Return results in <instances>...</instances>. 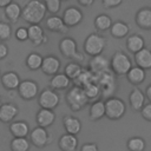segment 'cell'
Listing matches in <instances>:
<instances>
[{
	"label": "cell",
	"instance_id": "29",
	"mask_svg": "<svg viewBox=\"0 0 151 151\" xmlns=\"http://www.w3.org/2000/svg\"><path fill=\"white\" fill-rule=\"evenodd\" d=\"M5 15L9 22L15 24V22H18V20L22 15V8L18 2L13 1L5 7Z\"/></svg>",
	"mask_w": 151,
	"mask_h": 151
},
{
	"label": "cell",
	"instance_id": "9",
	"mask_svg": "<svg viewBox=\"0 0 151 151\" xmlns=\"http://www.w3.org/2000/svg\"><path fill=\"white\" fill-rule=\"evenodd\" d=\"M18 93L20 98H22L24 100H32L37 96H39L40 92H39V86L37 81L31 79H25V80H21L18 87Z\"/></svg>",
	"mask_w": 151,
	"mask_h": 151
},
{
	"label": "cell",
	"instance_id": "25",
	"mask_svg": "<svg viewBox=\"0 0 151 151\" xmlns=\"http://www.w3.org/2000/svg\"><path fill=\"white\" fill-rule=\"evenodd\" d=\"M9 132L13 137H27L31 132L29 125L25 120H17L9 124Z\"/></svg>",
	"mask_w": 151,
	"mask_h": 151
},
{
	"label": "cell",
	"instance_id": "38",
	"mask_svg": "<svg viewBox=\"0 0 151 151\" xmlns=\"http://www.w3.org/2000/svg\"><path fill=\"white\" fill-rule=\"evenodd\" d=\"M12 35V27L9 24L5 21H0V40L6 41L11 38Z\"/></svg>",
	"mask_w": 151,
	"mask_h": 151
},
{
	"label": "cell",
	"instance_id": "8",
	"mask_svg": "<svg viewBox=\"0 0 151 151\" xmlns=\"http://www.w3.org/2000/svg\"><path fill=\"white\" fill-rule=\"evenodd\" d=\"M60 103V97L53 88H44L38 96V104L42 109L54 110Z\"/></svg>",
	"mask_w": 151,
	"mask_h": 151
},
{
	"label": "cell",
	"instance_id": "26",
	"mask_svg": "<svg viewBox=\"0 0 151 151\" xmlns=\"http://www.w3.org/2000/svg\"><path fill=\"white\" fill-rule=\"evenodd\" d=\"M63 125L67 133L78 134L81 131V122L74 116H65L63 118Z\"/></svg>",
	"mask_w": 151,
	"mask_h": 151
},
{
	"label": "cell",
	"instance_id": "7",
	"mask_svg": "<svg viewBox=\"0 0 151 151\" xmlns=\"http://www.w3.org/2000/svg\"><path fill=\"white\" fill-rule=\"evenodd\" d=\"M105 109H106V114L111 120H118L120 119L125 112H126V105L123 99L118 97H109L105 100Z\"/></svg>",
	"mask_w": 151,
	"mask_h": 151
},
{
	"label": "cell",
	"instance_id": "18",
	"mask_svg": "<svg viewBox=\"0 0 151 151\" xmlns=\"http://www.w3.org/2000/svg\"><path fill=\"white\" fill-rule=\"evenodd\" d=\"M0 80H1V85L4 86V88H6L8 91L18 90V87H19V85L21 83L19 74L17 72H14V71L5 72L4 74H1Z\"/></svg>",
	"mask_w": 151,
	"mask_h": 151
},
{
	"label": "cell",
	"instance_id": "44",
	"mask_svg": "<svg viewBox=\"0 0 151 151\" xmlns=\"http://www.w3.org/2000/svg\"><path fill=\"white\" fill-rule=\"evenodd\" d=\"M8 55V46L4 42H0V60L5 59Z\"/></svg>",
	"mask_w": 151,
	"mask_h": 151
},
{
	"label": "cell",
	"instance_id": "1",
	"mask_svg": "<svg viewBox=\"0 0 151 151\" xmlns=\"http://www.w3.org/2000/svg\"><path fill=\"white\" fill-rule=\"evenodd\" d=\"M47 12L46 5L42 0H29L22 8L21 18L29 25L40 24Z\"/></svg>",
	"mask_w": 151,
	"mask_h": 151
},
{
	"label": "cell",
	"instance_id": "4",
	"mask_svg": "<svg viewBox=\"0 0 151 151\" xmlns=\"http://www.w3.org/2000/svg\"><path fill=\"white\" fill-rule=\"evenodd\" d=\"M94 83L98 84V86L100 87L103 97H112L116 91V77L111 70L94 74Z\"/></svg>",
	"mask_w": 151,
	"mask_h": 151
},
{
	"label": "cell",
	"instance_id": "10",
	"mask_svg": "<svg viewBox=\"0 0 151 151\" xmlns=\"http://www.w3.org/2000/svg\"><path fill=\"white\" fill-rule=\"evenodd\" d=\"M51 136L47 132L46 127L37 126L29 132V142L37 147H45L51 143Z\"/></svg>",
	"mask_w": 151,
	"mask_h": 151
},
{
	"label": "cell",
	"instance_id": "3",
	"mask_svg": "<svg viewBox=\"0 0 151 151\" xmlns=\"http://www.w3.org/2000/svg\"><path fill=\"white\" fill-rule=\"evenodd\" d=\"M132 61L129 55L123 51H117L112 54L110 59V67L111 71L116 76H126L130 68L132 67Z\"/></svg>",
	"mask_w": 151,
	"mask_h": 151
},
{
	"label": "cell",
	"instance_id": "32",
	"mask_svg": "<svg viewBox=\"0 0 151 151\" xmlns=\"http://www.w3.org/2000/svg\"><path fill=\"white\" fill-rule=\"evenodd\" d=\"M93 81H94V73L90 68H83L80 74L73 80V84L83 87V86H85L90 83H93Z\"/></svg>",
	"mask_w": 151,
	"mask_h": 151
},
{
	"label": "cell",
	"instance_id": "15",
	"mask_svg": "<svg viewBox=\"0 0 151 151\" xmlns=\"http://www.w3.org/2000/svg\"><path fill=\"white\" fill-rule=\"evenodd\" d=\"M88 68L94 74L105 72L107 70H111V67H110V60L106 57H104L103 54L94 55V57L91 58V60L88 63Z\"/></svg>",
	"mask_w": 151,
	"mask_h": 151
},
{
	"label": "cell",
	"instance_id": "21",
	"mask_svg": "<svg viewBox=\"0 0 151 151\" xmlns=\"http://www.w3.org/2000/svg\"><path fill=\"white\" fill-rule=\"evenodd\" d=\"M50 85H51V88L61 91V90L70 88L71 85H72V80L64 72H61V73H57V74L51 77Z\"/></svg>",
	"mask_w": 151,
	"mask_h": 151
},
{
	"label": "cell",
	"instance_id": "14",
	"mask_svg": "<svg viewBox=\"0 0 151 151\" xmlns=\"http://www.w3.org/2000/svg\"><path fill=\"white\" fill-rule=\"evenodd\" d=\"M19 109L13 103H2L0 106V122L4 124L12 123L18 116Z\"/></svg>",
	"mask_w": 151,
	"mask_h": 151
},
{
	"label": "cell",
	"instance_id": "27",
	"mask_svg": "<svg viewBox=\"0 0 151 151\" xmlns=\"http://www.w3.org/2000/svg\"><path fill=\"white\" fill-rule=\"evenodd\" d=\"M134 63L137 66H140L144 70L151 68V50L144 47L134 54Z\"/></svg>",
	"mask_w": 151,
	"mask_h": 151
},
{
	"label": "cell",
	"instance_id": "43",
	"mask_svg": "<svg viewBox=\"0 0 151 151\" xmlns=\"http://www.w3.org/2000/svg\"><path fill=\"white\" fill-rule=\"evenodd\" d=\"M98 145L96 143H85L80 146V151H98Z\"/></svg>",
	"mask_w": 151,
	"mask_h": 151
},
{
	"label": "cell",
	"instance_id": "40",
	"mask_svg": "<svg viewBox=\"0 0 151 151\" xmlns=\"http://www.w3.org/2000/svg\"><path fill=\"white\" fill-rule=\"evenodd\" d=\"M15 38L19 41L28 40V28L27 27H18L15 31Z\"/></svg>",
	"mask_w": 151,
	"mask_h": 151
},
{
	"label": "cell",
	"instance_id": "42",
	"mask_svg": "<svg viewBox=\"0 0 151 151\" xmlns=\"http://www.w3.org/2000/svg\"><path fill=\"white\" fill-rule=\"evenodd\" d=\"M123 2V0H101V4L105 8H114L118 7L120 4Z\"/></svg>",
	"mask_w": 151,
	"mask_h": 151
},
{
	"label": "cell",
	"instance_id": "6",
	"mask_svg": "<svg viewBox=\"0 0 151 151\" xmlns=\"http://www.w3.org/2000/svg\"><path fill=\"white\" fill-rule=\"evenodd\" d=\"M59 51L65 58L72 59L78 63H83L85 59L84 54L78 52L77 41L71 37H65L59 41Z\"/></svg>",
	"mask_w": 151,
	"mask_h": 151
},
{
	"label": "cell",
	"instance_id": "33",
	"mask_svg": "<svg viewBox=\"0 0 151 151\" xmlns=\"http://www.w3.org/2000/svg\"><path fill=\"white\" fill-rule=\"evenodd\" d=\"M31 147V142L27 137H13L11 140L12 151H28Z\"/></svg>",
	"mask_w": 151,
	"mask_h": 151
},
{
	"label": "cell",
	"instance_id": "13",
	"mask_svg": "<svg viewBox=\"0 0 151 151\" xmlns=\"http://www.w3.org/2000/svg\"><path fill=\"white\" fill-rule=\"evenodd\" d=\"M60 60L58 57L53 55V54H50V55H46L44 57V60H42V65H41V71L46 74V76H54L57 73H59V70H60Z\"/></svg>",
	"mask_w": 151,
	"mask_h": 151
},
{
	"label": "cell",
	"instance_id": "48",
	"mask_svg": "<svg viewBox=\"0 0 151 151\" xmlns=\"http://www.w3.org/2000/svg\"><path fill=\"white\" fill-rule=\"evenodd\" d=\"M1 104H2V99H1V97H0V106H1Z\"/></svg>",
	"mask_w": 151,
	"mask_h": 151
},
{
	"label": "cell",
	"instance_id": "47",
	"mask_svg": "<svg viewBox=\"0 0 151 151\" xmlns=\"http://www.w3.org/2000/svg\"><path fill=\"white\" fill-rule=\"evenodd\" d=\"M14 0H0V8H5L7 5H9Z\"/></svg>",
	"mask_w": 151,
	"mask_h": 151
},
{
	"label": "cell",
	"instance_id": "24",
	"mask_svg": "<svg viewBox=\"0 0 151 151\" xmlns=\"http://www.w3.org/2000/svg\"><path fill=\"white\" fill-rule=\"evenodd\" d=\"M145 77H146V70L142 68L140 66H132L130 68V71L127 72L126 74V78L129 80V83H131L132 85L137 86V85H140L144 80H145Z\"/></svg>",
	"mask_w": 151,
	"mask_h": 151
},
{
	"label": "cell",
	"instance_id": "36",
	"mask_svg": "<svg viewBox=\"0 0 151 151\" xmlns=\"http://www.w3.org/2000/svg\"><path fill=\"white\" fill-rule=\"evenodd\" d=\"M126 147L129 151H144L146 147V143H145L144 138L134 136V137H131L127 139Z\"/></svg>",
	"mask_w": 151,
	"mask_h": 151
},
{
	"label": "cell",
	"instance_id": "22",
	"mask_svg": "<svg viewBox=\"0 0 151 151\" xmlns=\"http://www.w3.org/2000/svg\"><path fill=\"white\" fill-rule=\"evenodd\" d=\"M136 24L139 28L151 29V7H143L136 13Z\"/></svg>",
	"mask_w": 151,
	"mask_h": 151
},
{
	"label": "cell",
	"instance_id": "34",
	"mask_svg": "<svg viewBox=\"0 0 151 151\" xmlns=\"http://www.w3.org/2000/svg\"><path fill=\"white\" fill-rule=\"evenodd\" d=\"M112 19L107 14H99L94 18V26L98 31H107L112 26Z\"/></svg>",
	"mask_w": 151,
	"mask_h": 151
},
{
	"label": "cell",
	"instance_id": "46",
	"mask_svg": "<svg viewBox=\"0 0 151 151\" xmlns=\"http://www.w3.org/2000/svg\"><path fill=\"white\" fill-rule=\"evenodd\" d=\"M145 97L147 98V100L151 103V84L146 87V90H145Z\"/></svg>",
	"mask_w": 151,
	"mask_h": 151
},
{
	"label": "cell",
	"instance_id": "49",
	"mask_svg": "<svg viewBox=\"0 0 151 151\" xmlns=\"http://www.w3.org/2000/svg\"><path fill=\"white\" fill-rule=\"evenodd\" d=\"M61 1H67V0H61Z\"/></svg>",
	"mask_w": 151,
	"mask_h": 151
},
{
	"label": "cell",
	"instance_id": "30",
	"mask_svg": "<svg viewBox=\"0 0 151 151\" xmlns=\"http://www.w3.org/2000/svg\"><path fill=\"white\" fill-rule=\"evenodd\" d=\"M130 32V26L124 21H116L112 24L110 28V33L116 39H123L125 38Z\"/></svg>",
	"mask_w": 151,
	"mask_h": 151
},
{
	"label": "cell",
	"instance_id": "41",
	"mask_svg": "<svg viewBox=\"0 0 151 151\" xmlns=\"http://www.w3.org/2000/svg\"><path fill=\"white\" fill-rule=\"evenodd\" d=\"M140 114L145 120L151 122V103L150 101L143 106V109L140 110Z\"/></svg>",
	"mask_w": 151,
	"mask_h": 151
},
{
	"label": "cell",
	"instance_id": "2",
	"mask_svg": "<svg viewBox=\"0 0 151 151\" xmlns=\"http://www.w3.org/2000/svg\"><path fill=\"white\" fill-rule=\"evenodd\" d=\"M65 99H66L68 107L74 112L80 111L90 101L84 88L81 86H78V85H73L68 88V91L66 92Z\"/></svg>",
	"mask_w": 151,
	"mask_h": 151
},
{
	"label": "cell",
	"instance_id": "16",
	"mask_svg": "<svg viewBox=\"0 0 151 151\" xmlns=\"http://www.w3.org/2000/svg\"><path fill=\"white\" fill-rule=\"evenodd\" d=\"M46 27L54 33H60V34H65L68 31V27L66 26V24L64 22L61 17H58L55 14H51L45 22Z\"/></svg>",
	"mask_w": 151,
	"mask_h": 151
},
{
	"label": "cell",
	"instance_id": "23",
	"mask_svg": "<svg viewBox=\"0 0 151 151\" xmlns=\"http://www.w3.org/2000/svg\"><path fill=\"white\" fill-rule=\"evenodd\" d=\"M106 114V109H105V100L101 99H97L94 100L91 106H90V111H88V117L91 120L96 122L99 120L101 118H104Z\"/></svg>",
	"mask_w": 151,
	"mask_h": 151
},
{
	"label": "cell",
	"instance_id": "19",
	"mask_svg": "<svg viewBox=\"0 0 151 151\" xmlns=\"http://www.w3.org/2000/svg\"><path fill=\"white\" fill-rule=\"evenodd\" d=\"M145 93L138 87H133L129 94V103L133 111H140L145 105Z\"/></svg>",
	"mask_w": 151,
	"mask_h": 151
},
{
	"label": "cell",
	"instance_id": "39",
	"mask_svg": "<svg viewBox=\"0 0 151 151\" xmlns=\"http://www.w3.org/2000/svg\"><path fill=\"white\" fill-rule=\"evenodd\" d=\"M45 5L47 8V12H50L51 14H57L60 9L61 0H46Z\"/></svg>",
	"mask_w": 151,
	"mask_h": 151
},
{
	"label": "cell",
	"instance_id": "37",
	"mask_svg": "<svg viewBox=\"0 0 151 151\" xmlns=\"http://www.w3.org/2000/svg\"><path fill=\"white\" fill-rule=\"evenodd\" d=\"M88 100H97L99 98V96H101V92H100V87L98 86V84H96L94 81L93 83H90L85 86H83Z\"/></svg>",
	"mask_w": 151,
	"mask_h": 151
},
{
	"label": "cell",
	"instance_id": "11",
	"mask_svg": "<svg viewBox=\"0 0 151 151\" xmlns=\"http://www.w3.org/2000/svg\"><path fill=\"white\" fill-rule=\"evenodd\" d=\"M61 18H63V20H64V22L66 24L67 27H76L83 21L84 15H83L81 9H79L78 7L71 6V7H67L64 11Z\"/></svg>",
	"mask_w": 151,
	"mask_h": 151
},
{
	"label": "cell",
	"instance_id": "50",
	"mask_svg": "<svg viewBox=\"0 0 151 151\" xmlns=\"http://www.w3.org/2000/svg\"><path fill=\"white\" fill-rule=\"evenodd\" d=\"M42 1H44V2H45V1H46V0H42Z\"/></svg>",
	"mask_w": 151,
	"mask_h": 151
},
{
	"label": "cell",
	"instance_id": "17",
	"mask_svg": "<svg viewBox=\"0 0 151 151\" xmlns=\"http://www.w3.org/2000/svg\"><path fill=\"white\" fill-rule=\"evenodd\" d=\"M35 120H37L38 126H41V127H46L47 129L51 125H53V123L55 122V113H54L53 110L40 107L39 111L37 112Z\"/></svg>",
	"mask_w": 151,
	"mask_h": 151
},
{
	"label": "cell",
	"instance_id": "28",
	"mask_svg": "<svg viewBox=\"0 0 151 151\" xmlns=\"http://www.w3.org/2000/svg\"><path fill=\"white\" fill-rule=\"evenodd\" d=\"M144 47H145V40L140 34H131L130 37H127V39H126V48L131 53L136 54L137 52H139Z\"/></svg>",
	"mask_w": 151,
	"mask_h": 151
},
{
	"label": "cell",
	"instance_id": "31",
	"mask_svg": "<svg viewBox=\"0 0 151 151\" xmlns=\"http://www.w3.org/2000/svg\"><path fill=\"white\" fill-rule=\"evenodd\" d=\"M42 60H44V57L41 54H39L38 52H31L26 57V66L31 71H37L41 68Z\"/></svg>",
	"mask_w": 151,
	"mask_h": 151
},
{
	"label": "cell",
	"instance_id": "45",
	"mask_svg": "<svg viewBox=\"0 0 151 151\" xmlns=\"http://www.w3.org/2000/svg\"><path fill=\"white\" fill-rule=\"evenodd\" d=\"M77 1H78L79 5H81V6H84V7L92 6L93 2H94V0H77Z\"/></svg>",
	"mask_w": 151,
	"mask_h": 151
},
{
	"label": "cell",
	"instance_id": "20",
	"mask_svg": "<svg viewBox=\"0 0 151 151\" xmlns=\"http://www.w3.org/2000/svg\"><path fill=\"white\" fill-rule=\"evenodd\" d=\"M58 146L60 151H76L78 149V138L76 134L64 133L58 140Z\"/></svg>",
	"mask_w": 151,
	"mask_h": 151
},
{
	"label": "cell",
	"instance_id": "12",
	"mask_svg": "<svg viewBox=\"0 0 151 151\" xmlns=\"http://www.w3.org/2000/svg\"><path fill=\"white\" fill-rule=\"evenodd\" d=\"M27 28H28V40L34 46H39L41 44L47 42V37L45 34V31L39 24L29 25Z\"/></svg>",
	"mask_w": 151,
	"mask_h": 151
},
{
	"label": "cell",
	"instance_id": "51",
	"mask_svg": "<svg viewBox=\"0 0 151 151\" xmlns=\"http://www.w3.org/2000/svg\"><path fill=\"white\" fill-rule=\"evenodd\" d=\"M0 77H1V74H0Z\"/></svg>",
	"mask_w": 151,
	"mask_h": 151
},
{
	"label": "cell",
	"instance_id": "35",
	"mask_svg": "<svg viewBox=\"0 0 151 151\" xmlns=\"http://www.w3.org/2000/svg\"><path fill=\"white\" fill-rule=\"evenodd\" d=\"M81 70H83V67L80 66V63L72 60V61H70V63L66 64L65 70H64V73H65V74L73 81V80L80 74Z\"/></svg>",
	"mask_w": 151,
	"mask_h": 151
},
{
	"label": "cell",
	"instance_id": "5",
	"mask_svg": "<svg viewBox=\"0 0 151 151\" xmlns=\"http://www.w3.org/2000/svg\"><path fill=\"white\" fill-rule=\"evenodd\" d=\"M105 47H106V39L98 33L88 34L83 45L84 52L90 57L101 54L103 51L105 50Z\"/></svg>",
	"mask_w": 151,
	"mask_h": 151
}]
</instances>
